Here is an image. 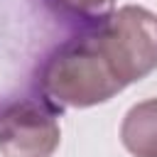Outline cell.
<instances>
[{
  "label": "cell",
  "mask_w": 157,
  "mask_h": 157,
  "mask_svg": "<svg viewBox=\"0 0 157 157\" xmlns=\"http://www.w3.org/2000/svg\"><path fill=\"white\" fill-rule=\"evenodd\" d=\"M120 140L132 157H157V98H147L125 113Z\"/></svg>",
  "instance_id": "277c9868"
},
{
  "label": "cell",
  "mask_w": 157,
  "mask_h": 157,
  "mask_svg": "<svg viewBox=\"0 0 157 157\" xmlns=\"http://www.w3.org/2000/svg\"><path fill=\"white\" fill-rule=\"evenodd\" d=\"M59 108L44 96L15 98L0 108L2 157H52L61 142Z\"/></svg>",
  "instance_id": "3957f363"
},
{
  "label": "cell",
  "mask_w": 157,
  "mask_h": 157,
  "mask_svg": "<svg viewBox=\"0 0 157 157\" xmlns=\"http://www.w3.org/2000/svg\"><path fill=\"white\" fill-rule=\"evenodd\" d=\"M88 29L123 86H130L157 69V17L150 10L125 5Z\"/></svg>",
  "instance_id": "7a4b0ae2"
},
{
  "label": "cell",
  "mask_w": 157,
  "mask_h": 157,
  "mask_svg": "<svg viewBox=\"0 0 157 157\" xmlns=\"http://www.w3.org/2000/svg\"><path fill=\"white\" fill-rule=\"evenodd\" d=\"M47 5L66 20L96 27L113 15L115 0H47Z\"/></svg>",
  "instance_id": "5b68a950"
},
{
  "label": "cell",
  "mask_w": 157,
  "mask_h": 157,
  "mask_svg": "<svg viewBox=\"0 0 157 157\" xmlns=\"http://www.w3.org/2000/svg\"><path fill=\"white\" fill-rule=\"evenodd\" d=\"M37 83L54 108H91L110 101L125 86L101 52L93 32L59 44L39 66Z\"/></svg>",
  "instance_id": "6da1fadb"
}]
</instances>
